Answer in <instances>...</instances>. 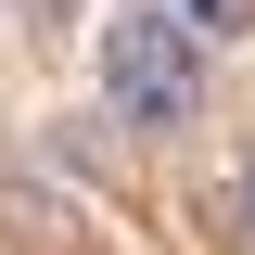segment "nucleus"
<instances>
[{
    "label": "nucleus",
    "mask_w": 255,
    "mask_h": 255,
    "mask_svg": "<svg viewBox=\"0 0 255 255\" xmlns=\"http://www.w3.org/2000/svg\"><path fill=\"white\" fill-rule=\"evenodd\" d=\"M191 38L204 26H179V13H153V0H128L115 26H102V90H115L128 128H191V102H204Z\"/></svg>",
    "instance_id": "obj_1"
},
{
    "label": "nucleus",
    "mask_w": 255,
    "mask_h": 255,
    "mask_svg": "<svg viewBox=\"0 0 255 255\" xmlns=\"http://www.w3.org/2000/svg\"><path fill=\"white\" fill-rule=\"evenodd\" d=\"M230 243L255 255V166H243V179H230Z\"/></svg>",
    "instance_id": "obj_2"
},
{
    "label": "nucleus",
    "mask_w": 255,
    "mask_h": 255,
    "mask_svg": "<svg viewBox=\"0 0 255 255\" xmlns=\"http://www.w3.org/2000/svg\"><path fill=\"white\" fill-rule=\"evenodd\" d=\"M191 13H204V38H230V26H243V0H191Z\"/></svg>",
    "instance_id": "obj_3"
}]
</instances>
